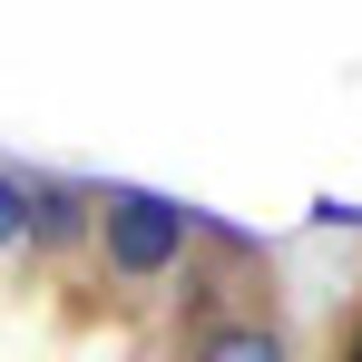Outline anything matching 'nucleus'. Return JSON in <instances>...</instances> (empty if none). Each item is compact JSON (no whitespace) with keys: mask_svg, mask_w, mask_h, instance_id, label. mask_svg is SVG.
I'll use <instances>...</instances> for the list:
<instances>
[{"mask_svg":"<svg viewBox=\"0 0 362 362\" xmlns=\"http://www.w3.org/2000/svg\"><path fill=\"white\" fill-rule=\"evenodd\" d=\"M88 255H98V274H108V284L147 294V284H167L186 255H196V216H186L177 196H157V186H98Z\"/></svg>","mask_w":362,"mask_h":362,"instance_id":"1","label":"nucleus"},{"mask_svg":"<svg viewBox=\"0 0 362 362\" xmlns=\"http://www.w3.org/2000/svg\"><path fill=\"white\" fill-rule=\"evenodd\" d=\"M177 362H294L274 274L235 294H196V313H177Z\"/></svg>","mask_w":362,"mask_h":362,"instance_id":"2","label":"nucleus"},{"mask_svg":"<svg viewBox=\"0 0 362 362\" xmlns=\"http://www.w3.org/2000/svg\"><path fill=\"white\" fill-rule=\"evenodd\" d=\"M88 226H98V186L30 177V255H69V245H88Z\"/></svg>","mask_w":362,"mask_h":362,"instance_id":"3","label":"nucleus"},{"mask_svg":"<svg viewBox=\"0 0 362 362\" xmlns=\"http://www.w3.org/2000/svg\"><path fill=\"white\" fill-rule=\"evenodd\" d=\"M20 245H30V177L0 167V255H20Z\"/></svg>","mask_w":362,"mask_h":362,"instance_id":"4","label":"nucleus"},{"mask_svg":"<svg viewBox=\"0 0 362 362\" xmlns=\"http://www.w3.org/2000/svg\"><path fill=\"white\" fill-rule=\"evenodd\" d=\"M343 362H362V303H353V323H343Z\"/></svg>","mask_w":362,"mask_h":362,"instance_id":"5","label":"nucleus"}]
</instances>
